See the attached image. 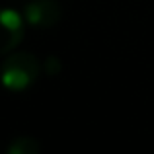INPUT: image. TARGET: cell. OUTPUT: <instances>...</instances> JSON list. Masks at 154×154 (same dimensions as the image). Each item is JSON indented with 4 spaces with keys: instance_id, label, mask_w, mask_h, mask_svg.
Listing matches in <instances>:
<instances>
[{
    "instance_id": "6da1fadb",
    "label": "cell",
    "mask_w": 154,
    "mask_h": 154,
    "mask_svg": "<svg viewBox=\"0 0 154 154\" xmlns=\"http://www.w3.org/2000/svg\"><path fill=\"white\" fill-rule=\"evenodd\" d=\"M39 63L31 53H14L2 63L0 82L10 92H23L37 80Z\"/></svg>"
},
{
    "instance_id": "7a4b0ae2",
    "label": "cell",
    "mask_w": 154,
    "mask_h": 154,
    "mask_svg": "<svg viewBox=\"0 0 154 154\" xmlns=\"http://www.w3.org/2000/svg\"><path fill=\"white\" fill-rule=\"evenodd\" d=\"M63 16V8L57 0H31L26 4L23 20L35 27H51Z\"/></svg>"
},
{
    "instance_id": "3957f363",
    "label": "cell",
    "mask_w": 154,
    "mask_h": 154,
    "mask_svg": "<svg viewBox=\"0 0 154 154\" xmlns=\"http://www.w3.org/2000/svg\"><path fill=\"white\" fill-rule=\"evenodd\" d=\"M23 37V18L16 10H0V55L12 51Z\"/></svg>"
},
{
    "instance_id": "277c9868",
    "label": "cell",
    "mask_w": 154,
    "mask_h": 154,
    "mask_svg": "<svg viewBox=\"0 0 154 154\" xmlns=\"http://www.w3.org/2000/svg\"><path fill=\"white\" fill-rule=\"evenodd\" d=\"M6 150L8 154H37L41 150V146L31 137H18V139H12Z\"/></svg>"
},
{
    "instance_id": "5b68a950",
    "label": "cell",
    "mask_w": 154,
    "mask_h": 154,
    "mask_svg": "<svg viewBox=\"0 0 154 154\" xmlns=\"http://www.w3.org/2000/svg\"><path fill=\"white\" fill-rule=\"evenodd\" d=\"M43 70H45L47 76H57V74H60V70H63V63H60L59 57L51 55V57H47V59H45Z\"/></svg>"
}]
</instances>
